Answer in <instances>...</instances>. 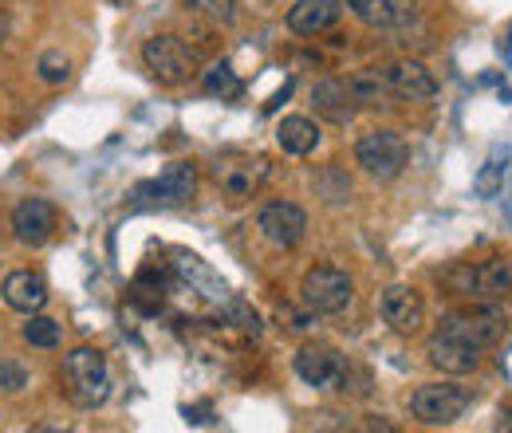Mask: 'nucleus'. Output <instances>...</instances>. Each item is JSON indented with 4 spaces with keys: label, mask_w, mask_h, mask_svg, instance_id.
<instances>
[{
    "label": "nucleus",
    "mask_w": 512,
    "mask_h": 433,
    "mask_svg": "<svg viewBox=\"0 0 512 433\" xmlns=\"http://www.w3.org/2000/svg\"><path fill=\"white\" fill-rule=\"evenodd\" d=\"M383 71V83L390 87L394 99H406V103H426L438 95V79L430 75V67L418 60H394L379 67Z\"/></svg>",
    "instance_id": "12"
},
{
    "label": "nucleus",
    "mask_w": 512,
    "mask_h": 433,
    "mask_svg": "<svg viewBox=\"0 0 512 433\" xmlns=\"http://www.w3.org/2000/svg\"><path fill=\"white\" fill-rule=\"evenodd\" d=\"M339 16H343V0H296L288 8V28L296 36H320L339 24Z\"/></svg>",
    "instance_id": "14"
},
{
    "label": "nucleus",
    "mask_w": 512,
    "mask_h": 433,
    "mask_svg": "<svg viewBox=\"0 0 512 433\" xmlns=\"http://www.w3.org/2000/svg\"><path fill=\"white\" fill-rule=\"evenodd\" d=\"M36 71H40V79H44L48 87H60V83H67V75H71V60H67L60 48H52V52L40 56Z\"/></svg>",
    "instance_id": "27"
},
{
    "label": "nucleus",
    "mask_w": 512,
    "mask_h": 433,
    "mask_svg": "<svg viewBox=\"0 0 512 433\" xmlns=\"http://www.w3.org/2000/svg\"><path fill=\"white\" fill-rule=\"evenodd\" d=\"M430 363L438 367V371L446 374H469L481 367V355L485 351H477V347H469V343H461V339H453L446 331H434V339H430Z\"/></svg>",
    "instance_id": "15"
},
{
    "label": "nucleus",
    "mask_w": 512,
    "mask_h": 433,
    "mask_svg": "<svg viewBox=\"0 0 512 433\" xmlns=\"http://www.w3.org/2000/svg\"><path fill=\"white\" fill-rule=\"evenodd\" d=\"M256 229L272 248H296L308 233V213L292 201H272L256 213Z\"/></svg>",
    "instance_id": "8"
},
{
    "label": "nucleus",
    "mask_w": 512,
    "mask_h": 433,
    "mask_svg": "<svg viewBox=\"0 0 512 433\" xmlns=\"http://www.w3.org/2000/svg\"><path fill=\"white\" fill-rule=\"evenodd\" d=\"M442 284H446L453 296L477 300V264H453L449 272H442Z\"/></svg>",
    "instance_id": "26"
},
{
    "label": "nucleus",
    "mask_w": 512,
    "mask_h": 433,
    "mask_svg": "<svg viewBox=\"0 0 512 433\" xmlns=\"http://www.w3.org/2000/svg\"><path fill=\"white\" fill-rule=\"evenodd\" d=\"M213 178H217V186L221 193L229 197V201H249L256 189L268 182V158H229V162H217L213 166Z\"/></svg>",
    "instance_id": "10"
},
{
    "label": "nucleus",
    "mask_w": 512,
    "mask_h": 433,
    "mask_svg": "<svg viewBox=\"0 0 512 433\" xmlns=\"http://www.w3.org/2000/svg\"><path fill=\"white\" fill-rule=\"evenodd\" d=\"M0 292H4V304H8V308L24 311V315H32V311H40L48 304V284H44V276H36L32 268L8 272Z\"/></svg>",
    "instance_id": "16"
},
{
    "label": "nucleus",
    "mask_w": 512,
    "mask_h": 433,
    "mask_svg": "<svg viewBox=\"0 0 512 433\" xmlns=\"http://www.w3.org/2000/svg\"><path fill=\"white\" fill-rule=\"evenodd\" d=\"M280 319H288V327H292V331H308V327H312V315H308V311L280 308Z\"/></svg>",
    "instance_id": "30"
},
{
    "label": "nucleus",
    "mask_w": 512,
    "mask_h": 433,
    "mask_svg": "<svg viewBox=\"0 0 512 433\" xmlns=\"http://www.w3.org/2000/svg\"><path fill=\"white\" fill-rule=\"evenodd\" d=\"M383 319L398 335H414V331H422V323H426V304H422V296H418L414 288L390 284L383 292Z\"/></svg>",
    "instance_id": "13"
},
{
    "label": "nucleus",
    "mask_w": 512,
    "mask_h": 433,
    "mask_svg": "<svg viewBox=\"0 0 512 433\" xmlns=\"http://www.w3.org/2000/svg\"><path fill=\"white\" fill-rule=\"evenodd\" d=\"M355 162L375 178V182H394L406 162H410V146L402 142V134L394 130H371L355 142Z\"/></svg>",
    "instance_id": "3"
},
{
    "label": "nucleus",
    "mask_w": 512,
    "mask_h": 433,
    "mask_svg": "<svg viewBox=\"0 0 512 433\" xmlns=\"http://www.w3.org/2000/svg\"><path fill=\"white\" fill-rule=\"evenodd\" d=\"M312 103H316V111H320L323 119H331V123H347L355 115V107H351L355 95H351V87L343 79H320L312 87Z\"/></svg>",
    "instance_id": "18"
},
{
    "label": "nucleus",
    "mask_w": 512,
    "mask_h": 433,
    "mask_svg": "<svg viewBox=\"0 0 512 433\" xmlns=\"http://www.w3.org/2000/svg\"><path fill=\"white\" fill-rule=\"evenodd\" d=\"M197 16L213 20V24H233L237 20V0H190Z\"/></svg>",
    "instance_id": "28"
},
{
    "label": "nucleus",
    "mask_w": 512,
    "mask_h": 433,
    "mask_svg": "<svg viewBox=\"0 0 512 433\" xmlns=\"http://www.w3.org/2000/svg\"><path fill=\"white\" fill-rule=\"evenodd\" d=\"M4 40H8V12L0 8V48H4Z\"/></svg>",
    "instance_id": "33"
},
{
    "label": "nucleus",
    "mask_w": 512,
    "mask_h": 433,
    "mask_svg": "<svg viewBox=\"0 0 512 433\" xmlns=\"http://www.w3.org/2000/svg\"><path fill=\"white\" fill-rule=\"evenodd\" d=\"M276 142H280L284 154L304 158V154H312L320 146V126L312 119H304V115H288L284 123L276 126Z\"/></svg>",
    "instance_id": "19"
},
{
    "label": "nucleus",
    "mask_w": 512,
    "mask_h": 433,
    "mask_svg": "<svg viewBox=\"0 0 512 433\" xmlns=\"http://www.w3.org/2000/svg\"><path fill=\"white\" fill-rule=\"evenodd\" d=\"M347 8L371 28H398V24L414 20L418 0H347Z\"/></svg>",
    "instance_id": "17"
},
{
    "label": "nucleus",
    "mask_w": 512,
    "mask_h": 433,
    "mask_svg": "<svg viewBox=\"0 0 512 433\" xmlns=\"http://www.w3.org/2000/svg\"><path fill=\"white\" fill-rule=\"evenodd\" d=\"M201 87H205V95H213V99H241V91H245L241 75H237L229 63L209 67V71H205V79H201Z\"/></svg>",
    "instance_id": "24"
},
{
    "label": "nucleus",
    "mask_w": 512,
    "mask_h": 433,
    "mask_svg": "<svg viewBox=\"0 0 512 433\" xmlns=\"http://www.w3.org/2000/svg\"><path fill=\"white\" fill-rule=\"evenodd\" d=\"M501 430H512V410H505V414H501Z\"/></svg>",
    "instance_id": "34"
},
{
    "label": "nucleus",
    "mask_w": 512,
    "mask_h": 433,
    "mask_svg": "<svg viewBox=\"0 0 512 433\" xmlns=\"http://www.w3.org/2000/svg\"><path fill=\"white\" fill-rule=\"evenodd\" d=\"M505 327H509L505 311L493 308V304H477V308L449 311L446 319L438 323V331H446V335H453V339H461V343L477 347V351L493 347V343L505 335Z\"/></svg>",
    "instance_id": "5"
},
{
    "label": "nucleus",
    "mask_w": 512,
    "mask_h": 433,
    "mask_svg": "<svg viewBox=\"0 0 512 433\" xmlns=\"http://www.w3.org/2000/svg\"><path fill=\"white\" fill-rule=\"evenodd\" d=\"M347 87H351L355 103H363V107H383L386 99H394V95H390V87L383 83V71H379V67H367V71L351 75V79H347Z\"/></svg>",
    "instance_id": "23"
},
{
    "label": "nucleus",
    "mask_w": 512,
    "mask_h": 433,
    "mask_svg": "<svg viewBox=\"0 0 512 433\" xmlns=\"http://www.w3.org/2000/svg\"><path fill=\"white\" fill-rule=\"evenodd\" d=\"M288 95H292V79L284 83V91H276V95H272V103H264V111H276V107H280V103H284Z\"/></svg>",
    "instance_id": "31"
},
{
    "label": "nucleus",
    "mask_w": 512,
    "mask_h": 433,
    "mask_svg": "<svg viewBox=\"0 0 512 433\" xmlns=\"http://www.w3.org/2000/svg\"><path fill=\"white\" fill-rule=\"evenodd\" d=\"M20 335H24V343H32V347H44V351H48V347H60V335H64V331H60V323H56V319H48V315H36V311H32Z\"/></svg>",
    "instance_id": "25"
},
{
    "label": "nucleus",
    "mask_w": 512,
    "mask_h": 433,
    "mask_svg": "<svg viewBox=\"0 0 512 433\" xmlns=\"http://www.w3.org/2000/svg\"><path fill=\"white\" fill-rule=\"evenodd\" d=\"M24 386H28V371H24V363L4 359V363H0V390H4V394H20Z\"/></svg>",
    "instance_id": "29"
},
{
    "label": "nucleus",
    "mask_w": 512,
    "mask_h": 433,
    "mask_svg": "<svg viewBox=\"0 0 512 433\" xmlns=\"http://www.w3.org/2000/svg\"><path fill=\"white\" fill-rule=\"evenodd\" d=\"M8 225H12V237H16L20 245L40 248L52 241L60 217H56V205H52V201H44V197H24V201L12 209V221H8Z\"/></svg>",
    "instance_id": "9"
},
{
    "label": "nucleus",
    "mask_w": 512,
    "mask_h": 433,
    "mask_svg": "<svg viewBox=\"0 0 512 433\" xmlns=\"http://www.w3.org/2000/svg\"><path fill=\"white\" fill-rule=\"evenodd\" d=\"M351 296H355V280L343 268H335V264H316L300 280V300H304V308L316 311V315L343 311L351 304Z\"/></svg>",
    "instance_id": "2"
},
{
    "label": "nucleus",
    "mask_w": 512,
    "mask_h": 433,
    "mask_svg": "<svg viewBox=\"0 0 512 433\" xmlns=\"http://www.w3.org/2000/svg\"><path fill=\"white\" fill-rule=\"evenodd\" d=\"M512 292V260L493 256L477 264V300H505Z\"/></svg>",
    "instance_id": "21"
},
{
    "label": "nucleus",
    "mask_w": 512,
    "mask_h": 433,
    "mask_svg": "<svg viewBox=\"0 0 512 433\" xmlns=\"http://www.w3.org/2000/svg\"><path fill=\"white\" fill-rule=\"evenodd\" d=\"M509 146H493L489 150V158H485V166L477 170V178H473V189H477V197H497L501 189H505V174H509Z\"/></svg>",
    "instance_id": "22"
},
{
    "label": "nucleus",
    "mask_w": 512,
    "mask_h": 433,
    "mask_svg": "<svg viewBox=\"0 0 512 433\" xmlns=\"http://www.w3.org/2000/svg\"><path fill=\"white\" fill-rule=\"evenodd\" d=\"M469 410V390L453 382H426L410 394V414L422 426H453Z\"/></svg>",
    "instance_id": "6"
},
{
    "label": "nucleus",
    "mask_w": 512,
    "mask_h": 433,
    "mask_svg": "<svg viewBox=\"0 0 512 433\" xmlns=\"http://www.w3.org/2000/svg\"><path fill=\"white\" fill-rule=\"evenodd\" d=\"M190 414V422H209L205 414H209V406H197V410H186Z\"/></svg>",
    "instance_id": "32"
},
{
    "label": "nucleus",
    "mask_w": 512,
    "mask_h": 433,
    "mask_svg": "<svg viewBox=\"0 0 512 433\" xmlns=\"http://www.w3.org/2000/svg\"><path fill=\"white\" fill-rule=\"evenodd\" d=\"M193 193H197V170H193L190 162H174L158 178H150V182H142V186L134 189V201L166 209V205H186Z\"/></svg>",
    "instance_id": "7"
},
{
    "label": "nucleus",
    "mask_w": 512,
    "mask_h": 433,
    "mask_svg": "<svg viewBox=\"0 0 512 433\" xmlns=\"http://www.w3.org/2000/svg\"><path fill=\"white\" fill-rule=\"evenodd\" d=\"M142 63L166 87H182V83H190L193 75H197V56L178 36H150L142 44Z\"/></svg>",
    "instance_id": "4"
},
{
    "label": "nucleus",
    "mask_w": 512,
    "mask_h": 433,
    "mask_svg": "<svg viewBox=\"0 0 512 433\" xmlns=\"http://www.w3.org/2000/svg\"><path fill=\"white\" fill-rule=\"evenodd\" d=\"M174 268H178V276H182V280H190L205 300H225V280H221V276H217L201 256H186V252H182V256L174 260Z\"/></svg>",
    "instance_id": "20"
},
{
    "label": "nucleus",
    "mask_w": 512,
    "mask_h": 433,
    "mask_svg": "<svg viewBox=\"0 0 512 433\" xmlns=\"http://www.w3.org/2000/svg\"><path fill=\"white\" fill-rule=\"evenodd\" d=\"M296 374H300L308 386H316V390H339V386L347 382V363H343V355H339L335 347L308 343V347H300V355H296Z\"/></svg>",
    "instance_id": "11"
},
{
    "label": "nucleus",
    "mask_w": 512,
    "mask_h": 433,
    "mask_svg": "<svg viewBox=\"0 0 512 433\" xmlns=\"http://www.w3.org/2000/svg\"><path fill=\"white\" fill-rule=\"evenodd\" d=\"M64 390L67 398L79 406V410H95L107 402L111 394V371H107V359L103 351L95 347H75L71 355H64Z\"/></svg>",
    "instance_id": "1"
}]
</instances>
